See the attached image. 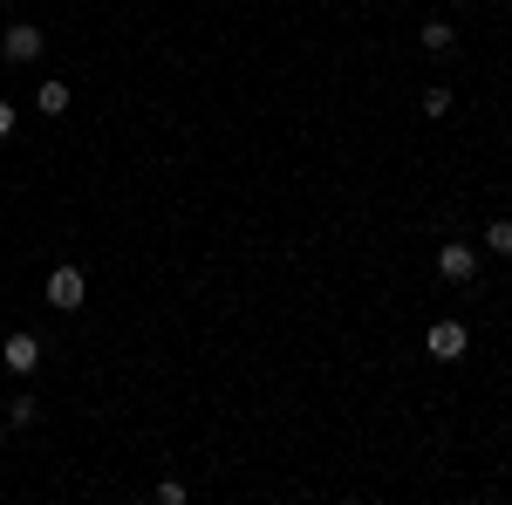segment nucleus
Here are the masks:
<instances>
[{
    "label": "nucleus",
    "instance_id": "f257e3e1",
    "mask_svg": "<svg viewBox=\"0 0 512 505\" xmlns=\"http://www.w3.org/2000/svg\"><path fill=\"white\" fill-rule=\"evenodd\" d=\"M82 301H89V280H82V267H55V273H48V308L76 314Z\"/></svg>",
    "mask_w": 512,
    "mask_h": 505
},
{
    "label": "nucleus",
    "instance_id": "f03ea898",
    "mask_svg": "<svg viewBox=\"0 0 512 505\" xmlns=\"http://www.w3.org/2000/svg\"><path fill=\"white\" fill-rule=\"evenodd\" d=\"M437 273H444L451 287H465V280L478 273V253L465 246V239H444V246H437Z\"/></svg>",
    "mask_w": 512,
    "mask_h": 505
},
{
    "label": "nucleus",
    "instance_id": "7ed1b4c3",
    "mask_svg": "<svg viewBox=\"0 0 512 505\" xmlns=\"http://www.w3.org/2000/svg\"><path fill=\"white\" fill-rule=\"evenodd\" d=\"M424 349L437 362H458V355L472 349V335H465V321H431V335H424Z\"/></svg>",
    "mask_w": 512,
    "mask_h": 505
},
{
    "label": "nucleus",
    "instance_id": "20e7f679",
    "mask_svg": "<svg viewBox=\"0 0 512 505\" xmlns=\"http://www.w3.org/2000/svg\"><path fill=\"white\" fill-rule=\"evenodd\" d=\"M0 362H7L14 376L41 369V335H28V328H21V335H7V342H0Z\"/></svg>",
    "mask_w": 512,
    "mask_h": 505
},
{
    "label": "nucleus",
    "instance_id": "39448f33",
    "mask_svg": "<svg viewBox=\"0 0 512 505\" xmlns=\"http://www.w3.org/2000/svg\"><path fill=\"white\" fill-rule=\"evenodd\" d=\"M0 55H7V62H35L41 55V28L35 21H14V28L0 35Z\"/></svg>",
    "mask_w": 512,
    "mask_h": 505
},
{
    "label": "nucleus",
    "instance_id": "423d86ee",
    "mask_svg": "<svg viewBox=\"0 0 512 505\" xmlns=\"http://www.w3.org/2000/svg\"><path fill=\"white\" fill-rule=\"evenodd\" d=\"M35 110H41V117H62V110H69V82H41Z\"/></svg>",
    "mask_w": 512,
    "mask_h": 505
},
{
    "label": "nucleus",
    "instance_id": "0eeeda50",
    "mask_svg": "<svg viewBox=\"0 0 512 505\" xmlns=\"http://www.w3.org/2000/svg\"><path fill=\"white\" fill-rule=\"evenodd\" d=\"M417 41H424L431 55H451V41H458V28H451V21H424V28H417Z\"/></svg>",
    "mask_w": 512,
    "mask_h": 505
},
{
    "label": "nucleus",
    "instance_id": "6e6552de",
    "mask_svg": "<svg viewBox=\"0 0 512 505\" xmlns=\"http://www.w3.org/2000/svg\"><path fill=\"white\" fill-rule=\"evenodd\" d=\"M35 417H41L35 396H14V403H7V424H35Z\"/></svg>",
    "mask_w": 512,
    "mask_h": 505
},
{
    "label": "nucleus",
    "instance_id": "1a4fd4ad",
    "mask_svg": "<svg viewBox=\"0 0 512 505\" xmlns=\"http://www.w3.org/2000/svg\"><path fill=\"white\" fill-rule=\"evenodd\" d=\"M424 117H451V89H444V82L424 89Z\"/></svg>",
    "mask_w": 512,
    "mask_h": 505
},
{
    "label": "nucleus",
    "instance_id": "9d476101",
    "mask_svg": "<svg viewBox=\"0 0 512 505\" xmlns=\"http://www.w3.org/2000/svg\"><path fill=\"white\" fill-rule=\"evenodd\" d=\"M485 239H492V253H512V219H492V233H485Z\"/></svg>",
    "mask_w": 512,
    "mask_h": 505
},
{
    "label": "nucleus",
    "instance_id": "9b49d317",
    "mask_svg": "<svg viewBox=\"0 0 512 505\" xmlns=\"http://www.w3.org/2000/svg\"><path fill=\"white\" fill-rule=\"evenodd\" d=\"M0 137H14V110L7 103H0Z\"/></svg>",
    "mask_w": 512,
    "mask_h": 505
},
{
    "label": "nucleus",
    "instance_id": "f8f14e48",
    "mask_svg": "<svg viewBox=\"0 0 512 505\" xmlns=\"http://www.w3.org/2000/svg\"><path fill=\"white\" fill-rule=\"evenodd\" d=\"M0 444H7V430H0Z\"/></svg>",
    "mask_w": 512,
    "mask_h": 505
}]
</instances>
